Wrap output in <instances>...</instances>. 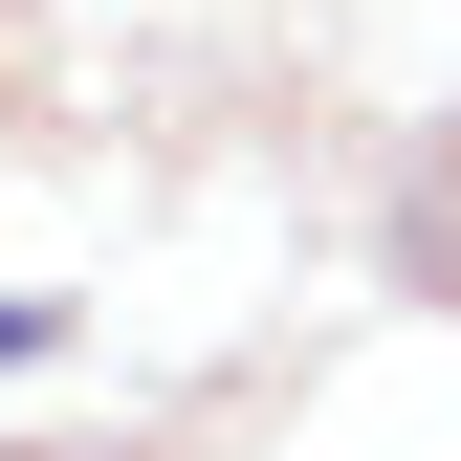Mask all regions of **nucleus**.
<instances>
[{"instance_id": "obj_1", "label": "nucleus", "mask_w": 461, "mask_h": 461, "mask_svg": "<svg viewBox=\"0 0 461 461\" xmlns=\"http://www.w3.org/2000/svg\"><path fill=\"white\" fill-rule=\"evenodd\" d=\"M23 352H67V308H0V374H23Z\"/></svg>"}]
</instances>
